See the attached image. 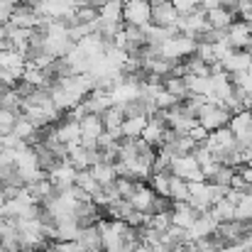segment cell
<instances>
[{
  "label": "cell",
  "instance_id": "f1b7e54d",
  "mask_svg": "<svg viewBox=\"0 0 252 252\" xmlns=\"http://www.w3.org/2000/svg\"><path fill=\"white\" fill-rule=\"evenodd\" d=\"M15 164V150L10 147H2L0 145V169L2 167H12Z\"/></svg>",
  "mask_w": 252,
  "mask_h": 252
},
{
  "label": "cell",
  "instance_id": "1f68e13d",
  "mask_svg": "<svg viewBox=\"0 0 252 252\" xmlns=\"http://www.w3.org/2000/svg\"><path fill=\"white\" fill-rule=\"evenodd\" d=\"M2 95H5V88L0 86V103H2Z\"/></svg>",
  "mask_w": 252,
  "mask_h": 252
},
{
  "label": "cell",
  "instance_id": "5bb4252c",
  "mask_svg": "<svg viewBox=\"0 0 252 252\" xmlns=\"http://www.w3.org/2000/svg\"><path fill=\"white\" fill-rule=\"evenodd\" d=\"M57 135H59V140L66 142V145H79V142H81V123L66 115V120H62V123L57 125Z\"/></svg>",
  "mask_w": 252,
  "mask_h": 252
},
{
  "label": "cell",
  "instance_id": "44dd1931",
  "mask_svg": "<svg viewBox=\"0 0 252 252\" xmlns=\"http://www.w3.org/2000/svg\"><path fill=\"white\" fill-rule=\"evenodd\" d=\"M169 198H171L174 203L189 201V181H184L181 176H174V174H171V181H169Z\"/></svg>",
  "mask_w": 252,
  "mask_h": 252
},
{
  "label": "cell",
  "instance_id": "4fadbf2b",
  "mask_svg": "<svg viewBox=\"0 0 252 252\" xmlns=\"http://www.w3.org/2000/svg\"><path fill=\"white\" fill-rule=\"evenodd\" d=\"M206 17H208V25L213 30H228L235 22V10H228V7L218 5V7L206 10Z\"/></svg>",
  "mask_w": 252,
  "mask_h": 252
},
{
  "label": "cell",
  "instance_id": "f546056e",
  "mask_svg": "<svg viewBox=\"0 0 252 252\" xmlns=\"http://www.w3.org/2000/svg\"><path fill=\"white\" fill-rule=\"evenodd\" d=\"M174 2V7L181 12V15H186V12H191V10H196L198 7V2L196 0H171Z\"/></svg>",
  "mask_w": 252,
  "mask_h": 252
},
{
  "label": "cell",
  "instance_id": "83f0119b",
  "mask_svg": "<svg viewBox=\"0 0 252 252\" xmlns=\"http://www.w3.org/2000/svg\"><path fill=\"white\" fill-rule=\"evenodd\" d=\"M186 135H191V137H193V140H196L198 145L208 140V130H206V127H203L201 123H196V125H193V127H191V130H189Z\"/></svg>",
  "mask_w": 252,
  "mask_h": 252
},
{
  "label": "cell",
  "instance_id": "277c9868",
  "mask_svg": "<svg viewBox=\"0 0 252 252\" xmlns=\"http://www.w3.org/2000/svg\"><path fill=\"white\" fill-rule=\"evenodd\" d=\"M216 230H218V220L211 213V208L208 211H201L198 218L193 220V225L186 230V243H198L203 238H211V235H216Z\"/></svg>",
  "mask_w": 252,
  "mask_h": 252
},
{
  "label": "cell",
  "instance_id": "ba28073f",
  "mask_svg": "<svg viewBox=\"0 0 252 252\" xmlns=\"http://www.w3.org/2000/svg\"><path fill=\"white\" fill-rule=\"evenodd\" d=\"M137 211H142V213H147V216H152L155 213V201H157V191L152 189V186H145V181H137V189L132 191V196L127 198Z\"/></svg>",
  "mask_w": 252,
  "mask_h": 252
},
{
  "label": "cell",
  "instance_id": "ac0fdd59",
  "mask_svg": "<svg viewBox=\"0 0 252 252\" xmlns=\"http://www.w3.org/2000/svg\"><path fill=\"white\" fill-rule=\"evenodd\" d=\"M79 233H81V225L74 216L57 220V240H76Z\"/></svg>",
  "mask_w": 252,
  "mask_h": 252
},
{
  "label": "cell",
  "instance_id": "30bf717a",
  "mask_svg": "<svg viewBox=\"0 0 252 252\" xmlns=\"http://www.w3.org/2000/svg\"><path fill=\"white\" fill-rule=\"evenodd\" d=\"M76 174H79V169L74 167L71 162H59L57 167L49 171V179L57 186V191H64V189L76 184Z\"/></svg>",
  "mask_w": 252,
  "mask_h": 252
},
{
  "label": "cell",
  "instance_id": "484cf974",
  "mask_svg": "<svg viewBox=\"0 0 252 252\" xmlns=\"http://www.w3.org/2000/svg\"><path fill=\"white\" fill-rule=\"evenodd\" d=\"M230 79H233V86H238L240 91H245V93H250L252 95V66L250 69H245V71L230 74Z\"/></svg>",
  "mask_w": 252,
  "mask_h": 252
},
{
  "label": "cell",
  "instance_id": "603a6c76",
  "mask_svg": "<svg viewBox=\"0 0 252 252\" xmlns=\"http://www.w3.org/2000/svg\"><path fill=\"white\" fill-rule=\"evenodd\" d=\"M103 125H105V130H118V127H123V120H125V113H123V105H110L103 115Z\"/></svg>",
  "mask_w": 252,
  "mask_h": 252
},
{
  "label": "cell",
  "instance_id": "3957f363",
  "mask_svg": "<svg viewBox=\"0 0 252 252\" xmlns=\"http://www.w3.org/2000/svg\"><path fill=\"white\" fill-rule=\"evenodd\" d=\"M123 22L135 27H147L152 22V0H125Z\"/></svg>",
  "mask_w": 252,
  "mask_h": 252
},
{
  "label": "cell",
  "instance_id": "5b68a950",
  "mask_svg": "<svg viewBox=\"0 0 252 252\" xmlns=\"http://www.w3.org/2000/svg\"><path fill=\"white\" fill-rule=\"evenodd\" d=\"M171 174H174V176H181L184 181H206L203 169H201V164L196 162L193 155L174 157V159H171Z\"/></svg>",
  "mask_w": 252,
  "mask_h": 252
},
{
  "label": "cell",
  "instance_id": "52a82bcc",
  "mask_svg": "<svg viewBox=\"0 0 252 252\" xmlns=\"http://www.w3.org/2000/svg\"><path fill=\"white\" fill-rule=\"evenodd\" d=\"M181 12L174 7L171 0H152V22L159 27H176Z\"/></svg>",
  "mask_w": 252,
  "mask_h": 252
},
{
  "label": "cell",
  "instance_id": "7c38bea8",
  "mask_svg": "<svg viewBox=\"0 0 252 252\" xmlns=\"http://www.w3.org/2000/svg\"><path fill=\"white\" fill-rule=\"evenodd\" d=\"M198 208H193L189 201H179V203H174L171 206V225H179V228H191L193 225V220L198 218Z\"/></svg>",
  "mask_w": 252,
  "mask_h": 252
},
{
  "label": "cell",
  "instance_id": "7a4b0ae2",
  "mask_svg": "<svg viewBox=\"0 0 252 252\" xmlns=\"http://www.w3.org/2000/svg\"><path fill=\"white\" fill-rule=\"evenodd\" d=\"M238 137H235V132L230 130V127H220V130H213V132H208V140H206V147L216 155V159H220L223 162V157L228 155V152H233V150H238Z\"/></svg>",
  "mask_w": 252,
  "mask_h": 252
},
{
  "label": "cell",
  "instance_id": "6da1fadb",
  "mask_svg": "<svg viewBox=\"0 0 252 252\" xmlns=\"http://www.w3.org/2000/svg\"><path fill=\"white\" fill-rule=\"evenodd\" d=\"M230 118H233V113H230L225 105L211 103V100H206V103L201 105V110H198V123H201L208 132L220 130V127H228V125H230Z\"/></svg>",
  "mask_w": 252,
  "mask_h": 252
},
{
  "label": "cell",
  "instance_id": "4316f807",
  "mask_svg": "<svg viewBox=\"0 0 252 252\" xmlns=\"http://www.w3.org/2000/svg\"><path fill=\"white\" fill-rule=\"evenodd\" d=\"M181 100L174 95V93H169L167 88H162L159 93H157V98H155V105H157V110H169V108H174V105H179Z\"/></svg>",
  "mask_w": 252,
  "mask_h": 252
},
{
  "label": "cell",
  "instance_id": "d4e9b609",
  "mask_svg": "<svg viewBox=\"0 0 252 252\" xmlns=\"http://www.w3.org/2000/svg\"><path fill=\"white\" fill-rule=\"evenodd\" d=\"M235 220H245V223H252V191H248L238 206H235Z\"/></svg>",
  "mask_w": 252,
  "mask_h": 252
},
{
  "label": "cell",
  "instance_id": "ffe728a7",
  "mask_svg": "<svg viewBox=\"0 0 252 252\" xmlns=\"http://www.w3.org/2000/svg\"><path fill=\"white\" fill-rule=\"evenodd\" d=\"M91 174H93L95 181H100L103 186H105V184H113V181L118 179L115 164H110V162H98V164H93V167H91Z\"/></svg>",
  "mask_w": 252,
  "mask_h": 252
},
{
  "label": "cell",
  "instance_id": "9a60e30c",
  "mask_svg": "<svg viewBox=\"0 0 252 252\" xmlns=\"http://www.w3.org/2000/svg\"><path fill=\"white\" fill-rule=\"evenodd\" d=\"M233 132H235V137H238V142H243L248 135L252 132V110H240V113H233V118H230V125H228Z\"/></svg>",
  "mask_w": 252,
  "mask_h": 252
},
{
  "label": "cell",
  "instance_id": "d6986e66",
  "mask_svg": "<svg viewBox=\"0 0 252 252\" xmlns=\"http://www.w3.org/2000/svg\"><path fill=\"white\" fill-rule=\"evenodd\" d=\"M211 213L216 216V220H218V223L235 220V203L225 196V198H220V201H216V203L211 206Z\"/></svg>",
  "mask_w": 252,
  "mask_h": 252
},
{
  "label": "cell",
  "instance_id": "9c48e42d",
  "mask_svg": "<svg viewBox=\"0 0 252 252\" xmlns=\"http://www.w3.org/2000/svg\"><path fill=\"white\" fill-rule=\"evenodd\" d=\"M252 39V22L245 20H235L230 27H228V42L233 49H248Z\"/></svg>",
  "mask_w": 252,
  "mask_h": 252
},
{
  "label": "cell",
  "instance_id": "cb8c5ba5",
  "mask_svg": "<svg viewBox=\"0 0 252 252\" xmlns=\"http://www.w3.org/2000/svg\"><path fill=\"white\" fill-rule=\"evenodd\" d=\"M12 132H15V135H17L22 142H27V140L37 132V125H34L32 120H27L25 115H20V118L15 120V125H12Z\"/></svg>",
  "mask_w": 252,
  "mask_h": 252
},
{
  "label": "cell",
  "instance_id": "4dcf8cb0",
  "mask_svg": "<svg viewBox=\"0 0 252 252\" xmlns=\"http://www.w3.org/2000/svg\"><path fill=\"white\" fill-rule=\"evenodd\" d=\"M103 2H108V0H88V5H93V7H100Z\"/></svg>",
  "mask_w": 252,
  "mask_h": 252
},
{
  "label": "cell",
  "instance_id": "2e32d148",
  "mask_svg": "<svg viewBox=\"0 0 252 252\" xmlns=\"http://www.w3.org/2000/svg\"><path fill=\"white\" fill-rule=\"evenodd\" d=\"M147 123H150V115H147V113L125 118V120H123V137H142Z\"/></svg>",
  "mask_w": 252,
  "mask_h": 252
},
{
  "label": "cell",
  "instance_id": "e0dca14e",
  "mask_svg": "<svg viewBox=\"0 0 252 252\" xmlns=\"http://www.w3.org/2000/svg\"><path fill=\"white\" fill-rule=\"evenodd\" d=\"M123 10H125V0H108L98 7V15L103 22H123Z\"/></svg>",
  "mask_w": 252,
  "mask_h": 252
},
{
  "label": "cell",
  "instance_id": "8992f818",
  "mask_svg": "<svg viewBox=\"0 0 252 252\" xmlns=\"http://www.w3.org/2000/svg\"><path fill=\"white\" fill-rule=\"evenodd\" d=\"M189 203L198 211H208L213 201V181H189Z\"/></svg>",
  "mask_w": 252,
  "mask_h": 252
},
{
  "label": "cell",
  "instance_id": "8fae6325",
  "mask_svg": "<svg viewBox=\"0 0 252 252\" xmlns=\"http://www.w3.org/2000/svg\"><path fill=\"white\" fill-rule=\"evenodd\" d=\"M76 243H79L81 252H103V250H105V248H103V235H100L98 223L81 228V233H79Z\"/></svg>",
  "mask_w": 252,
  "mask_h": 252
},
{
  "label": "cell",
  "instance_id": "7402d4cb",
  "mask_svg": "<svg viewBox=\"0 0 252 252\" xmlns=\"http://www.w3.org/2000/svg\"><path fill=\"white\" fill-rule=\"evenodd\" d=\"M164 88H167L169 93H174L181 103L189 98V86H186V79H184V76H174V74L167 76V79H164Z\"/></svg>",
  "mask_w": 252,
  "mask_h": 252
}]
</instances>
